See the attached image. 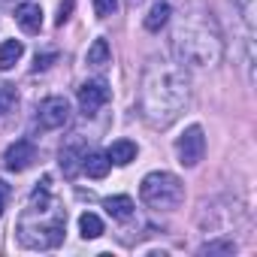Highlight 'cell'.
<instances>
[{
    "label": "cell",
    "mask_w": 257,
    "mask_h": 257,
    "mask_svg": "<svg viewBox=\"0 0 257 257\" xmlns=\"http://www.w3.org/2000/svg\"><path fill=\"white\" fill-rule=\"evenodd\" d=\"M82 158H85V152H82V143H73V146H64L61 149V170L73 179L79 170H82Z\"/></svg>",
    "instance_id": "obj_12"
},
{
    "label": "cell",
    "mask_w": 257,
    "mask_h": 257,
    "mask_svg": "<svg viewBox=\"0 0 257 257\" xmlns=\"http://www.w3.org/2000/svg\"><path fill=\"white\" fill-rule=\"evenodd\" d=\"M22 55H25L22 40H7L4 46H0V70H13Z\"/></svg>",
    "instance_id": "obj_15"
},
{
    "label": "cell",
    "mask_w": 257,
    "mask_h": 257,
    "mask_svg": "<svg viewBox=\"0 0 257 257\" xmlns=\"http://www.w3.org/2000/svg\"><path fill=\"white\" fill-rule=\"evenodd\" d=\"M109 61H112V49H109V43H106L103 37H97V40L88 46L85 64H88V67H94V70H100V67H106Z\"/></svg>",
    "instance_id": "obj_11"
},
{
    "label": "cell",
    "mask_w": 257,
    "mask_h": 257,
    "mask_svg": "<svg viewBox=\"0 0 257 257\" xmlns=\"http://www.w3.org/2000/svg\"><path fill=\"white\" fill-rule=\"evenodd\" d=\"M4 206H7V185L0 182V215H4Z\"/></svg>",
    "instance_id": "obj_21"
},
{
    "label": "cell",
    "mask_w": 257,
    "mask_h": 257,
    "mask_svg": "<svg viewBox=\"0 0 257 257\" xmlns=\"http://www.w3.org/2000/svg\"><path fill=\"white\" fill-rule=\"evenodd\" d=\"M176 155H179V164L182 167H197L206 155V134L200 124H191L185 127V134L176 140Z\"/></svg>",
    "instance_id": "obj_4"
},
{
    "label": "cell",
    "mask_w": 257,
    "mask_h": 257,
    "mask_svg": "<svg viewBox=\"0 0 257 257\" xmlns=\"http://www.w3.org/2000/svg\"><path fill=\"white\" fill-rule=\"evenodd\" d=\"M16 22H19L28 34H40V28H43V10H40L37 4H22V7L16 10Z\"/></svg>",
    "instance_id": "obj_8"
},
{
    "label": "cell",
    "mask_w": 257,
    "mask_h": 257,
    "mask_svg": "<svg viewBox=\"0 0 257 257\" xmlns=\"http://www.w3.org/2000/svg\"><path fill=\"white\" fill-rule=\"evenodd\" d=\"M170 16H173V10H170V4L167 0H158V4L149 10V16H146V31H152V34H158L167 22H170Z\"/></svg>",
    "instance_id": "obj_14"
},
{
    "label": "cell",
    "mask_w": 257,
    "mask_h": 257,
    "mask_svg": "<svg viewBox=\"0 0 257 257\" xmlns=\"http://www.w3.org/2000/svg\"><path fill=\"white\" fill-rule=\"evenodd\" d=\"M73 7H76V0H64V4L58 7V19H55V22H58V25H64V22L70 19V13H73Z\"/></svg>",
    "instance_id": "obj_20"
},
{
    "label": "cell",
    "mask_w": 257,
    "mask_h": 257,
    "mask_svg": "<svg viewBox=\"0 0 257 257\" xmlns=\"http://www.w3.org/2000/svg\"><path fill=\"white\" fill-rule=\"evenodd\" d=\"M109 167H112V161L103 152H88L82 158V173H88L91 179H106L109 176Z\"/></svg>",
    "instance_id": "obj_10"
},
{
    "label": "cell",
    "mask_w": 257,
    "mask_h": 257,
    "mask_svg": "<svg viewBox=\"0 0 257 257\" xmlns=\"http://www.w3.org/2000/svg\"><path fill=\"white\" fill-rule=\"evenodd\" d=\"M233 251H236L233 242H206L200 248V254H233Z\"/></svg>",
    "instance_id": "obj_17"
},
{
    "label": "cell",
    "mask_w": 257,
    "mask_h": 257,
    "mask_svg": "<svg viewBox=\"0 0 257 257\" xmlns=\"http://www.w3.org/2000/svg\"><path fill=\"white\" fill-rule=\"evenodd\" d=\"M109 85L103 82V79H94V82H85L82 88H79V109H82V115L85 118H94L106 103H109Z\"/></svg>",
    "instance_id": "obj_5"
},
{
    "label": "cell",
    "mask_w": 257,
    "mask_h": 257,
    "mask_svg": "<svg viewBox=\"0 0 257 257\" xmlns=\"http://www.w3.org/2000/svg\"><path fill=\"white\" fill-rule=\"evenodd\" d=\"M55 61H58V55H55V52H49V55H37V61H34V70H49Z\"/></svg>",
    "instance_id": "obj_19"
},
{
    "label": "cell",
    "mask_w": 257,
    "mask_h": 257,
    "mask_svg": "<svg viewBox=\"0 0 257 257\" xmlns=\"http://www.w3.org/2000/svg\"><path fill=\"white\" fill-rule=\"evenodd\" d=\"M79 230H82L85 239H97V236H103V221H100L94 212H85V215L79 218Z\"/></svg>",
    "instance_id": "obj_16"
},
{
    "label": "cell",
    "mask_w": 257,
    "mask_h": 257,
    "mask_svg": "<svg viewBox=\"0 0 257 257\" xmlns=\"http://www.w3.org/2000/svg\"><path fill=\"white\" fill-rule=\"evenodd\" d=\"M140 197H143V203H146L149 209H155V212H170V209H179V206H182V200H185V185H182L179 176L158 170V173H149V176L143 179Z\"/></svg>",
    "instance_id": "obj_3"
},
{
    "label": "cell",
    "mask_w": 257,
    "mask_h": 257,
    "mask_svg": "<svg viewBox=\"0 0 257 257\" xmlns=\"http://www.w3.org/2000/svg\"><path fill=\"white\" fill-rule=\"evenodd\" d=\"M173 49L179 55L182 64H191V67H215L221 61V31L218 25L206 16V13H197V16H188L176 37H173Z\"/></svg>",
    "instance_id": "obj_2"
},
{
    "label": "cell",
    "mask_w": 257,
    "mask_h": 257,
    "mask_svg": "<svg viewBox=\"0 0 257 257\" xmlns=\"http://www.w3.org/2000/svg\"><path fill=\"white\" fill-rule=\"evenodd\" d=\"M115 10H118V0H94V13H97V19H109Z\"/></svg>",
    "instance_id": "obj_18"
},
{
    "label": "cell",
    "mask_w": 257,
    "mask_h": 257,
    "mask_svg": "<svg viewBox=\"0 0 257 257\" xmlns=\"http://www.w3.org/2000/svg\"><path fill=\"white\" fill-rule=\"evenodd\" d=\"M37 118L40 124L46 127V131H58V127H64L70 121V103L67 97H46L37 109Z\"/></svg>",
    "instance_id": "obj_6"
},
{
    "label": "cell",
    "mask_w": 257,
    "mask_h": 257,
    "mask_svg": "<svg viewBox=\"0 0 257 257\" xmlns=\"http://www.w3.org/2000/svg\"><path fill=\"white\" fill-rule=\"evenodd\" d=\"M34 161H37V149H34V143H28V140L13 143V146L7 149V155H4V167L13 170V173H25Z\"/></svg>",
    "instance_id": "obj_7"
},
{
    "label": "cell",
    "mask_w": 257,
    "mask_h": 257,
    "mask_svg": "<svg viewBox=\"0 0 257 257\" xmlns=\"http://www.w3.org/2000/svg\"><path fill=\"white\" fill-rule=\"evenodd\" d=\"M0 109H4V100H0Z\"/></svg>",
    "instance_id": "obj_22"
},
{
    "label": "cell",
    "mask_w": 257,
    "mask_h": 257,
    "mask_svg": "<svg viewBox=\"0 0 257 257\" xmlns=\"http://www.w3.org/2000/svg\"><path fill=\"white\" fill-rule=\"evenodd\" d=\"M106 158H109L115 167H127L131 161H137V143H131V140H115V143L109 146Z\"/></svg>",
    "instance_id": "obj_9"
},
{
    "label": "cell",
    "mask_w": 257,
    "mask_h": 257,
    "mask_svg": "<svg viewBox=\"0 0 257 257\" xmlns=\"http://www.w3.org/2000/svg\"><path fill=\"white\" fill-rule=\"evenodd\" d=\"M188 103V79L173 64H155L143 82V115L155 127H167Z\"/></svg>",
    "instance_id": "obj_1"
},
{
    "label": "cell",
    "mask_w": 257,
    "mask_h": 257,
    "mask_svg": "<svg viewBox=\"0 0 257 257\" xmlns=\"http://www.w3.org/2000/svg\"><path fill=\"white\" fill-rule=\"evenodd\" d=\"M103 209L115 218V221H127L134 215V200L131 197H124V194H118V197H106L103 200Z\"/></svg>",
    "instance_id": "obj_13"
}]
</instances>
